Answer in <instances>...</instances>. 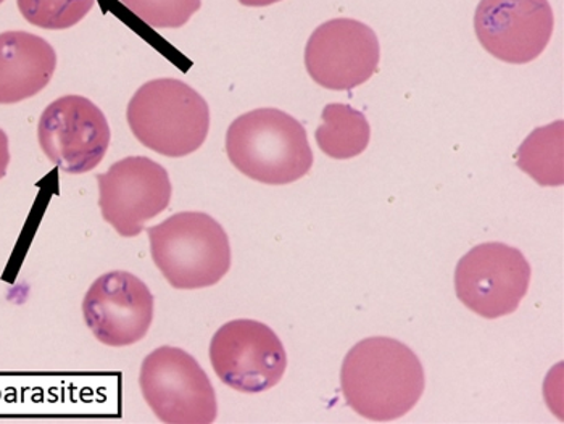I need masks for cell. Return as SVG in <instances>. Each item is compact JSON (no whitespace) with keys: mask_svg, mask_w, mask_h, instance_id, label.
<instances>
[{"mask_svg":"<svg viewBox=\"0 0 564 424\" xmlns=\"http://www.w3.org/2000/svg\"><path fill=\"white\" fill-rule=\"evenodd\" d=\"M340 388L358 415L371 422H393L420 402L426 377L409 346L391 337H368L344 358Z\"/></svg>","mask_w":564,"mask_h":424,"instance_id":"cell-1","label":"cell"},{"mask_svg":"<svg viewBox=\"0 0 564 424\" xmlns=\"http://www.w3.org/2000/svg\"><path fill=\"white\" fill-rule=\"evenodd\" d=\"M226 152L242 175L271 186L295 183L313 166L304 124L278 109L236 118L226 133Z\"/></svg>","mask_w":564,"mask_h":424,"instance_id":"cell-2","label":"cell"},{"mask_svg":"<svg viewBox=\"0 0 564 424\" xmlns=\"http://www.w3.org/2000/svg\"><path fill=\"white\" fill-rule=\"evenodd\" d=\"M128 124L145 148L163 156L194 154L210 130L207 100L180 79H153L132 96Z\"/></svg>","mask_w":564,"mask_h":424,"instance_id":"cell-3","label":"cell"},{"mask_svg":"<svg viewBox=\"0 0 564 424\" xmlns=\"http://www.w3.org/2000/svg\"><path fill=\"white\" fill-rule=\"evenodd\" d=\"M156 269L174 290L215 286L231 269V246L210 215L183 211L148 229Z\"/></svg>","mask_w":564,"mask_h":424,"instance_id":"cell-4","label":"cell"},{"mask_svg":"<svg viewBox=\"0 0 564 424\" xmlns=\"http://www.w3.org/2000/svg\"><path fill=\"white\" fill-rule=\"evenodd\" d=\"M142 395L160 422L210 424L217 420L214 385L193 356L163 346L142 361L139 377Z\"/></svg>","mask_w":564,"mask_h":424,"instance_id":"cell-5","label":"cell"},{"mask_svg":"<svg viewBox=\"0 0 564 424\" xmlns=\"http://www.w3.org/2000/svg\"><path fill=\"white\" fill-rule=\"evenodd\" d=\"M531 283V265L517 247L486 242L473 247L455 270L459 302L487 319L501 318L520 307Z\"/></svg>","mask_w":564,"mask_h":424,"instance_id":"cell-6","label":"cell"},{"mask_svg":"<svg viewBox=\"0 0 564 424\" xmlns=\"http://www.w3.org/2000/svg\"><path fill=\"white\" fill-rule=\"evenodd\" d=\"M210 361L226 385L246 394H259L282 380L288 354L276 333L263 323L235 319L215 333Z\"/></svg>","mask_w":564,"mask_h":424,"instance_id":"cell-7","label":"cell"},{"mask_svg":"<svg viewBox=\"0 0 564 424\" xmlns=\"http://www.w3.org/2000/svg\"><path fill=\"white\" fill-rule=\"evenodd\" d=\"M37 139L44 154L62 172L83 175L102 162L111 131L96 104L83 96H65L41 115Z\"/></svg>","mask_w":564,"mask_h":424,"instance_id":"cell-8","label":"cell"},{"mask_svg":"<svg viewBox=\"0 0 564 424\" xmlns=\"http://www.w3.org/2000/svg\"><path fill=\"white\" fill-rule=\"evenodd\" d=\"M104 220L123 238L141 235L144 226L172 200V181L148 156H127L97 176Z\"/></svg>","mask_w":564,"mask_h":424,"instance_id":"cell-9","label":"cell"},{"mask_svg":"<svg viewBox=\"0 0 564 424\" xmlns=\"http://www.w3.org/2000/svg\"><path fill=\"white\" fill-rule=\"evenodd\" d=\"M381 58L378 36L358 20L336 19L319 24L305 47V67L316 85L351 90L367 83Z\"/></svg>","mask_w":564,"mask_h":424,"instance_id":"cell-10","label":"cell"},{"mask_svg":"<svg viewBox=\"0 0 564 424\" xmlns=\"http://www.w3.org/2000/svg\"><path fill=\"white\" fill-rule=\"evenodd\" d=\"M553 28L549 0H480L476 9L480 45L505 64L524 65L541 57Z\"/></svg>","mask_w":564,"mask_h":424,"instance_id":"cell-11","label":"cell"},{"mask_svg":"<svg viewBox=\"0 0 564 424\" xmlns=\"http://www.w3.org/2000/svg\"><path fill=\"white\" fill-rule=\"evenodd\" d=\"M83 315L99 343L110 347L132 346L151 329L153 295L134 274L111 271L94 281L87 291Z\"/></svg>","mask_w":564,"mask_h":424,"instance_id":"cell-12","label":"cell"},{"mask_svg":"<svg viewBox=\"0 0 564 424\" xmlns=\"http://www.w3.org/2000/svg\"><path fill=\"white\" fill-rule=\"evenodd\" d=\"M57 68L54 47L36 34L7 31L0 34V106H12L36 96Z\"/></svg>","mask_w":564,"mask_h":424,"instance_id":"cell-13","label":"cell"},{"mask_svg":"<svg viewBox=\"0 0 564 424\" xmlns=\"http://www.w3.org/2000/svg\"><path fill=\"white\" fill-rule=\"evenodd\" d=\"M323 123L316 130L318 148L330 159L348 160L364 154L371 139L365 113L346 104H329L323 110Z\"/></svg>","mask_w":564,"mask_h":424,"instance_id":"cell-14","label":"cell"},{"mask_svg":"<svg viewBox=\"0 0 564 424\" xmlns=\"http://www.w3.org/2000/svg\"><path fill=\"white\" fill-rule=\"evenodd\" d=\"M563 120L532 131L518 149V166L541 186H563Z\"/></svg>","mask_w":564,"mask_h":424,"instance_id":"cell-15","label":"cell"},{"mask_svg":"<svg viewBox=\"0 0 564 424\" xmlns=\"http://www.w3.org/2000/svg\"><path fill=\"white\" fill-rule=\"evenodd\" d=\"M23 19L43 30H68L82 22L96 0H17Z\"/></svg>","mask_w":564,"mask_h":424,"instance_id":"cell-16","label":"cell"},{"mask_svg":"<svg viewBox=\"0 0 564 424\" xmlns=\"http://www.w3.org/2000/svg\"><path fill=\"white\" fill-rule=\"evenodd\" d=\"M121 3L155 30L184 26L202 7V0H121Z\"/></svg>","mask_w":564,"mask_h":424,"instance_id":"cell-17","label":"cell"},{"mask_svg":"<svg viewBox=\"0 0 564 424\" xmlns=\"http://www.w3.org/2000/svg\"><path fill=\"white\" fill-rule=\"evenodd\" d=\"M10 163L9 138L0 130V180L6 176Z\"/></svg>","mask_w":564,"mask_h":424,"instance_id":"cell-18","label":"cell"},{"mask_svg":"<svg viewBox=\"0 0 564 424\" xmlns=\"http://www.w3.org/2000/svg\"><path fill=\"white\" fill-rule=\"evenodd\" d=\"M239 2L246 7H268L281 2V0H239Z\"/></svg>","mask_w":564,"mask_h":424,"instance_id":"cell-19","label":"cell"},{"mask_svg":"<svg viewBox=\"0 0 564 424\" xmlns=\"http://www.w3.org/2000/svg\"><path fill=\"white\" fill-rule=\"evenodd\" d=\"M2 2H3V0H0V3H2Z\"/></svg>","mask_w":564,"mask_h":424,"instance_id":"cell-20","label":"cell"}]
</instances>
